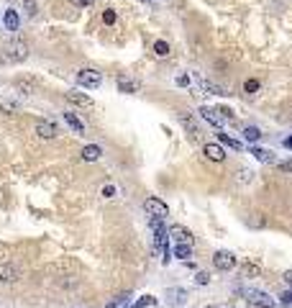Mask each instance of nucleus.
<instances>
[{
    "label": "nucleus",
    "mask_w": 292,
    "mask_h": 308,
    "mask_svg": "<svg viewBox=\"0 0 292 308\" xmlns=\"http://www.w3.org/2000/svg\"><path fill=\"white\" fill-rule=\"evenodd\" d=\"M77 82L82 85V87L95 90V87H100V82H103V75H100L97 69H79V72H77Z\"/></svg>",
    "instance_id": "1"
},
{
    "label": "nucleus",
    "mask_w": 292,
    "mask_h": 308,
    "mask_svg": "<svg viewBox=\"0 0 292 308\" xmlns=\"http://www.w3.org/2000/svg\"><path fill=\"white\" fill-rule=\"evenodd\" d=\"M213 267H215V270H220V272H228V270H234V267H236V257L231 254V252H226V249H218L213 254Z\"/></svg>",
    "instance_id": "2"
},
{
    "label": "nucleus",
    "mask_w": 292,
    "mask_h": 308,
    "mask_svg": "<svg viewBox=\"0 0 292 308\" xmlns=\"http://www.w3.org/2000/svg\"><path fill=\"white\" fill-rule=\"evenodd\" d=\"M144 211L154 218H167L169 216V208L164 201H159V198H146L144 201Z\"/></svg>",
    "instance_id": "3"
},
{
    "label": "nucleus",
    "mask_w": 292,
    "mask_h": 308,
    "mask_svg": "<svg viewBox=\"0 0 292 308\" xmlns=\"http://www.w3.org/2000/svg\"><path fill=\"white\" fill-rule=\"evenodd\" d=\"M177 118H179V123H182V126L187 128V134L193 136V139L203 136V128H200V123L195 121V116H193V113H185V111H179V113H177Z\"/></svg>",
    "instance_id": "4"
},
{
    "label": "nucleus",
    "mask_w": 292,
    "mask_h": 308,
    "mask_svg": "<svg viewBox=\"0 0 292 308\" xmlns=\"http://www.w3.org/2000/svg\"><path fill=\"white\" fill-rule=\"evenodd\" d=\"M167 234L175 239V244H195V236H193V231H190V228H185V226H179V224H175V226L169 228Z\"/></svg>",
    "instance_id": "5"
},
{
    "label": "nucleus",
    "mask_w": 292,
    "mask_h": 308,
    "mask_svg": "<svg viewBox=\"0 0 292 308\" xmlns=\"http://www.w3.org/2000/svg\"><path fill=\"white\" fill-rule=\"evenodd\" d=\"M244 298L251 306H264V308H274V301L264 293V290H244Z\"/></svg>",
    "instance_id": "6"
},
{
    "label": "nucleus",
    "mask_w": 292,
    "mask_h": 308,
    "mask_svg": "<svg viewBox=\"0 0 292 308\" xmlns=\"http://www.w3.org/2000/svg\"><path fill=\"white\" fill-rule=\"evenodd\" d=\"M5 57L11 59V62H23V59L28 57V44H23V41H13V44H8Z\"/></svg>",
    "instance_id": "7"
},
{
    "label": "nucleus",
    "mask_w": 292,
    "mask_h": 308,
    "mask_svg": "<svg viewBox=\"0 0 292 308\" xmlns=\"http://www.w3.org/2000/svg\"><path fill=\"white\" fill-rule=\"evenodd\" d=\"M261 275V265L254 262V260H246V262H241L238 267V277H246V280H254V277Z\"/></svg>",
    "instance_id": "8"
},
{
    "label": "nucleus",
    "mask_w": 292,
    "mask_h": 308,
    "mask_svg": "<svg viewBox=\"0 0 292 308\" xmlns=\"http://www.w3.org/2000/svg\"><path fill=\"white\" fill-rule=\"evenodd\" d=\"M18 277H21V270H18L13 262L0 265V283H16Z\"/></svg>",
    "instance_id": "9"
},
{
    "label": "nucleus",
    "mask_w": 292,
    "mask_h": 308,
    "mask_svg": "<svg viewBox=\"0 0 292 308\" xmlns=\"http://www.w3.org/2000/svg\"><path fill=\"white\" fill-rule=\"evenodd\" d=\"M203 154L208 157L210 162H226V149L220 144H205L203 146Z\"/></svg>",
    "instance_id": "10"
},
{
    "label": "nucleus",
    "mask_w": 292,
    "mask_h": 308,
    "mask_svg": "<svg viewBox=\"0 0 292 308\" xmlns=\"http://www.w3.org/2000/svg\"><path fill=\"white\" fill-rule=\"evenodd\" d=\"M36 134L41 136V139H57L59 128H57L54 121H39V123H36Z\"/></svg>",
    "instance_id": "11"
},
{
    "label": "nucleus",
    "mask_w": 292,
    "mask_h": 308,
    "mask_svg": "<svg viewBox=\"0 0 292 308\" xmlns=\"http://www.w3.org/2000/svg\"><path fill=\"white\" fill-rule=\"evenodd\" d=\"M200 116H203L205 118V121H210V123H213V126H223V121H226V118L223 116H218V111H213V108H200Z\"/></svg>",
    "instance_id": "12"
},
{
    "label": "nucleus",
    "mask_w": 292,
    "mask_h": 308,
    "mask_svg": "<svg viewBox=\"0 0 292 308\" xmlns=\"http://www.w3.org/2000/svg\"><path fill=\"white\" fill-rule=\"evenodd\" d=\"M100 157H103V149H100L97 144H87L82 149V160L85 162H95V160H100Z\"/></svg>",
    "instance_id": "13"
},
{
    "label": "nucleus",
    "mask_w": 292,
    "mask_h": 308,
    "mask_svg": "<svg viewBox=\"0 0 292 308\" xmlns=\"http://www.w3.org/2000/svg\"><path fill=\"white\" fill-rule=\"evenodd\" d=\"M197 85H200V90H205L208 95H228L223 87H220V85H213L210 80H200V77H197Z\"/></svg>",
    "instance_id": "14"
},
{
    "label": "nucleus",
    "mask_w": 292,
    "mask_h": 308,
    "mask_svg": "<svg viewBox=\"0 0 292 308\" xmlns=\"http://www.w3.org/2000/svg\"><path fill=\"white\" fill-rule=\"evenodd\" d=\"M64 121L69 123V128H72L75 134H85V123L79 121V118H77L72 111H67V113H64Z\"/></svg>",
    "instance_id": "15"
},
{
    "label": "nucleus",
    "mask_w": 292,
    "mask_h": 308,
    "mask_svg": "<svg viewBox=\"0 0 292 308\" xmlns=\"http://www.w3.org/2000/svg\"><path fill=\"white\" fill-rule=\"evenodd\" d=\"M67 101H69V103H75V105H85V108H90V105H93V101H90L87 95L77 93V90H69V93H67Z\"/></svg>",
    "instance_id": "16"
},
{
    "label": "nucleus",
    "mask_w": 292,
    "mask_h": 308,
    "mask_svg": "<svg viewBox=\"0 0 292 308\" xmlns=\"http://www.w3.org/2000/svg\"><path fill=\"white\" fill-rule=\"evenodd\" d=\"M251 154H254L259 162H274V152H269V149H261V146H251Z\"/></svg>",
    "instance_id": "17"
},
{
    "label": "nucleus",
    "mask_w": 292,
    "mask_h": 308,
    "mask_svg": "<svg viewBox=\"0 0 292 308\" xmlns=\"http://www.w3.org/2000/svg\"><path fill=\"white\" fill-rule=\"evenodd\" d=\"M118 90H120V93H136L138 85H136L134 80H128V77L120 75V77H118Z\"/></svg>",
    "instance_id": "18"
},
{
    "label": "nucleus",
    "mask_w": 292,
    "mask_h": 308,
    "mask_svg": "<svg viewBox=\"0 0 292 308\" xmlns=\"http://www.w3.org/2000/svg\"><path fill=\"white\" fill-rule=\"evenodd\" d=\"M3 21H5V28H8V31H18V13H16V11H5V18H3Z\"/></svg>",
    "instance_id": "19"
},
{
    "label": "nucleus",
    "mask_w": 292,
    "mask_h": 308,
    "mask_svg": "<svg viewBox=\"0 0 292 308\" xmlns=\"http://www.w3.org/2000/svg\"><path fill=\"white\" fill-rule=\"evenodd\" d=\"M218 144H226V146H231V149H236V152L241 149V142H236V139H231L228 134H223V131H220V128H218Z\"/></svg>",
    "instance_id": "20"
},
{
    "label": "nucleus",
    "mask_w": 292,
    "mask_h": 308,
    "mask_svg": "<svg viewBox=\"0 0 292 308\" xmlns=\"http://www.w3.org/2000/svg\"><path fill=\"white\" fill-rule=\"evenodd\" d=\"M190 254H193V244H175V257H179V260H187Z\"/></svg>",
    "instance_id": "21"
},
{
    "label": "nucleus",
    "mask_w": 292,
    "mask_h": 308,
    "mask_svg": "<svg viewBox=\"0 0 292 308\" xmlns=\"http://www.w3.org/2000/svg\"><path fill=\"white\" fill-rule=\"evenodd\" d=\"M128 303H131V295H128V293H123V295H118L116 301H110L105 308H126Z\"/></svg>",
    "instance_id": "22"
},
{
    "label": "nucleus",
    "mask_w": 292,
    "mask_h": 308,
    "mask_svg": "<svg viewBox=\"0 0 292 308\" xmlns=\"http://www.w3.org/2000/svg\"><path fill=\"white\" fill-rule=\"evenodd\" d=\"M244 139H246V142H259V139H261V131H259L256 126H246V128H244Z\"/></svg>",
    "instance_id": "23"
},
{
    "label": "nucleus",
    "mask_w": 292,
    "mask_h": 308,
    "mask_svg": "<svg viewBox=\"0 0 292 308\" xmlns=\"http://www.w3.org/2000/svg\"><path fill=\"white\" fill-rule=\"evenodd\" d=\"M154 303H156L154 295H144V298H138L136 303H131V308H146V306H154Z\"/></svg>",
    "instance_id": "24"
},
{
    "label": "nucleus",
    "mask_w": 292,
    "mask_h": 308,
    "mask_svg": "<svg viewBox=\"0 0 292 308\" xmlns=\"http://www.w3.org/2000/svg\"><path fill=\"white\" fill-rule=\"evenodd\" d=\"M251 180H254V172H251V170H238L236 172V183H251Z\"/></svg>",
    "instance_id": "25"
},
{
    "label": "nucleus",
    "mask_w": 292,
    "mask_h": 308,
    "mask_svg": "<svg viewBox=\"0 0 292 308\" xmlns=\"http://www.w3.org/2000/svg\"><path fill=\"white\" fill-rule=\"evenodd\" d=\"M154 54H156V57H167V54H169V44H167V41H156V44H154Z\"/></svg>",
    "instance_id": "26"
},
{
    "label": "nucleus",
    "mask_w": 292,
    "mask_h": 308,
    "mask_svg": "<svg viewBox=\"0 0 292 308\" xmlns=\"http://www.w3.org/2000/svg\"><path fill=\"white\" fill-rule=\"evenodd\" d=\"M169 298H172V303H185V298H187V293L179 287V290H169Z\"/></svg>",
    "instance_id": "27"
},
{
    "label": "nucleus",
    "mask_w": 292,
    "mask_h": 308,
    "mask_svg": "<svg viewBox=\"0 0 292 308\" xmlns=\"http://www.w3.org/2000/svg\"><path fill=\"white\" fill-rule=\"evenodd\" d=\"M267 221H264V216H259V213H251L249 216V226H254V228H259V226H264Z\"/></svg>",
    "instance_id": "28"
},
{
    "label": "nucleus",
    "mask_w": 292,
    "mask_h": 308,
    "mask_svg": "<svg viewBox=\"0 0 292 308\" xmlns=\"http://www.w3.org/2000/svg\"><path fill=\"white\" fill-rule=\"evenodd\" d=\"M16 87H18V90H21V93H34V82H26V80H16Z\"/></svg>",
    "instance_id": "29"
},
{
    "label": "nucleus",
    "mask_w": 292,
    "mask_h": 308,
    "mask_svg": "<svg viewBox=\"0 0 292 308\" xmlns=\"http://www.w3.org/2000/svg\"><path fill=\"white\" fill-rule=\"evenodd\" d=\"M244 90H246V93H256V90H259V80H246Z\"/></svg>",
    "instance_id": "30"
},
{
    "label": "nucleus",
    "mask_w": 292,
    "mask_h": 308,
    "mask_svg": "<svg viewBox=\"0 0 292 308\" xmlns=\"http://www.w3.org/2000/svg\"><path fill=\"white\" fill-rule=\"evenodd\" d=\"M195 283H197V285H208V283H210V275H208V272H197V275H195Z\"/></svg>",
    "instance_id": "31"
},
{
    "label": "nucleus",
    "mask_w": 292,
    "mask_h": 308,
    "mask_svg": "<svg viewBox=\"0 0 292 308\" xmlns=\"http://www.w3.org/2000/svg\"><path fill=\"white\" fill-rule=\"evenodd\" d=\"M103 21H105L108 26L116 23V11H105V13H103Z\"/></svg>",
    "instance_id": "32"
},
{
    "label": "nucleus",
    "mask_w": 292,
    "mask_h": 308,
    "mask_svg": "<svg viewBox=\"0 0 292 308\" xmlns=\"http://www.w3.org/2000/svg\"><path fill=\"white\" fill-rule=\"evenodd\" d=\"M277 167H279L282 172H292V160H287V162H279Z\"/></svg>",
    "instance_id": "33"
},
{
    "label": "nucleus",
    "mask_w": 292,
    "mask_h": 308,
    "mask_svg": "<svg viewBox=\"0 0 292 308\" xmlns=\"http://www.w3.org/2000/svg\"><path fill=\"white\" fill-rule=\"evenodd\" d=\"M282 306H292V290L282 293Z\"/></svg>",
    "instance_id": "34"
},
{
    "label": "nucleus",
    "mask_w": 292,
    "mask_h": 308,
    "mask_svg": "<svg viewBox=\"0 0 292 308\" xmlns=\"http://www.w3.org/2000/svg\"><path fill=\"white\" fill-rule=\"evenodd\" d=\"M72 5H77V8H85V5H90V3H95V0H69Z\"/></svg>",
    "instance_id": "35"
},
{
    "label": "nucleus",
    "mask_w": 292,
    "mask_h": 308,
    "mask_svg": "<svg viewBox=\"0 0 292 308\" xmlns=\"http://www.w3.org/2000/svg\"><path fill=\"white\" fill-rule=\"evenodd\" d=\"M103 195H105V198H113V195H116V187H113V185H105V187H103Z\"/></svg>",
    "instance_id": "36"
},
{
    "label": "nucleus",
    "mask_w": 292,
    "mask_h": 308,
    "mask_svg": "<svg viewBox=\"0 0 292 308\" xmlns=\"http://www.w3.org/2000/svg\"><path fill=\"white\" fill-rule=\"evenodd\" d=\"M26 11L31 13V16L36 13V5H34V0H26Z\"/></svg>",
    "instance_id": "37"
},
{
    "label": "nucleus",
    "mask_w": 292,
    "mask_h": 308,
    "mask_svg": "<svg viewBox=\"0 0 292 308\" xmlns=\"http://www.w3.org/2000/svg\"><path fill=\"white\" fill-rule=\"evenodd\" d=\"M282 280H285V283H287V285L292 287V270H287L285 275H282Z\"/></svg>",
    "instance_id": "38"
},
{
    "label": "nucleus",
    "mask_w": 292,
    "mask_h": 308,
    "mask_svg": "<svg viewBox=\"0 0 292 308\" xmlns=\"http://www.w3.org/2000/svg\"><path fill=\"white\" fill-rule=\"evenodd\" d=\"M285 146H287V149H292V136H290L287 142H285Z\"/></svg>",
    "instance_id": "39"
}]
</instances>
